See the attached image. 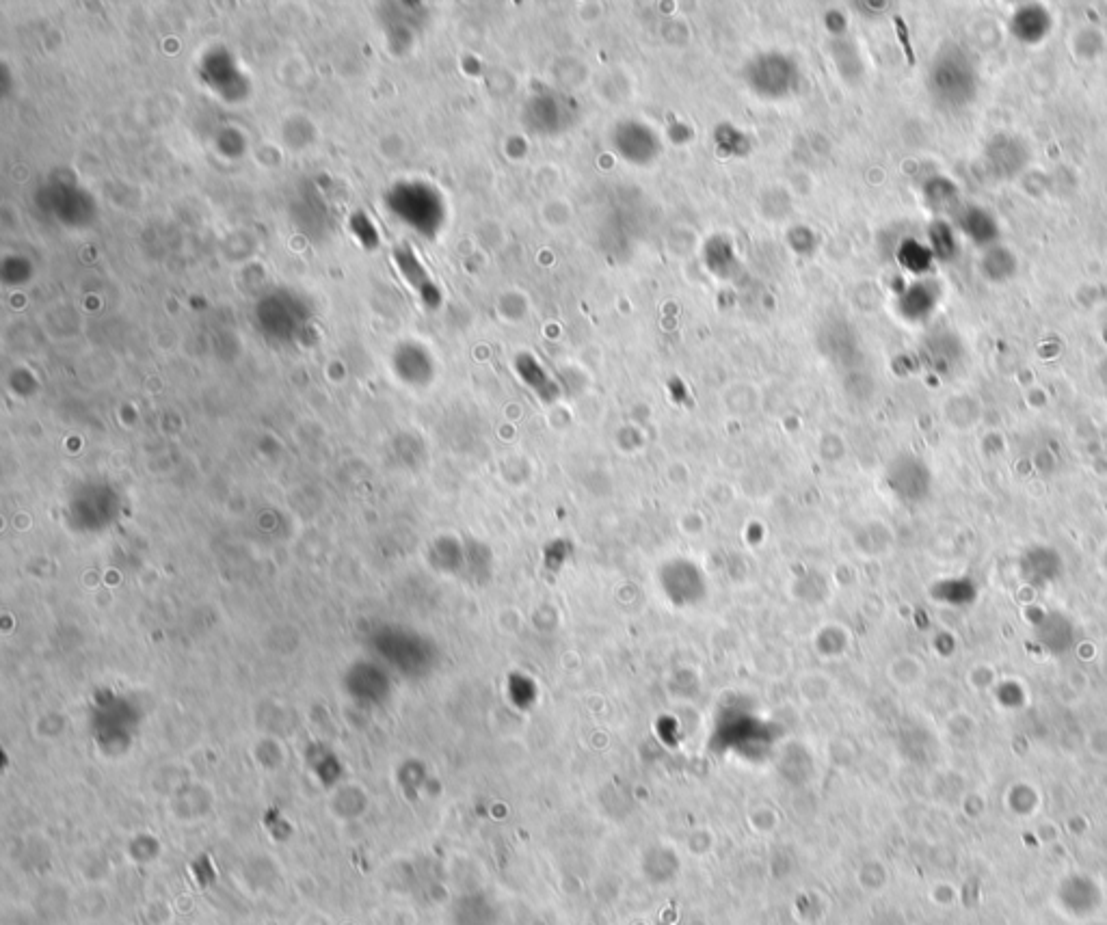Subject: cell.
Masks as SVG:
<instances>
[{
	"label": "cell",
	"mask_w": 1107,
	"mask_h": 925,
	"mask_svg": "<svg viewBox=\"0 0 1107 925\" xmlns=\"http://www.w3.org/2000/svg\"><path fill=\"white\" fill-rule=\"evenodd\" d=\"M896 31H898V37H900V44L904 48V55H906V59H909V65H915V52L911 48L909 29H906V24H904L902 18H896Z\"/></svg>",
	"instance_id": "cell-1"
}]
</instances>
